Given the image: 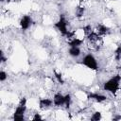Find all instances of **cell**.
Here are the masks:
<instances>
[{"instance_id": "obj_1", "label": "cell", "mask_w": 121, "mask_h": 121, "mask_svg": "<svg viewBox=\"0 0 121 121\" xmlns=\"http://www.w3.org/2000/svg\"><path fill=\"white\" fill-rule=\"evenodd\" d=\"M120 82H121V74L116 73L103 81L102 90L104 92H106L107 94H110L112 96L118 91L121 90L120 89Z\"/></svg>"}, {"instance_id": "obj_2", "label": "cell", "mask_w": 121, "mask_h": 121, "mask_svg": "<svg viewBox=\"0 0 121 121\" xmlns=\"http://www.w3.org/2000/svg\"><path fill=\"white\" fill-rule=\"evenodd\" d=\"M79 63L83 67H85V69H88V70H90L92 72H98L99 71V68H100L99 67L98 59L93 53H87V54H85L81 58Z\"/></svg>"}, {"instance_id": "obj_3", "label": "cell", "mask_w": 121, "mask_h": 121, "mask_svg": "<svg viewBox=\"0 0 121 121\" xmlns=\"http://www.w3.org/2000/svg\"><path fill=\"white\" fill-rule=\"evenodd\" d=\"M35 24V21L32 17V15L30 14H23L19 21H18V25H19V27L23 30V31H26V30H29L31 28V26Z\"/></svg>"}, {"instance_id": "obj_4", "label": "cell", "mask_w": 121, "mask_h": 121, "mask_svg": "<svg viewBox=\"0 0 121 121\" xmlns=\"http://www.w3.org/2000/svg\"><path fill=\"white\" fill-rule=\"evenodd\" d=\"M68 55L71 58H78L82 55L81 46H68Z\"/></svg>"}, {"instance_id": "obj_5", "label": "cell", "mask_w": 121, "mask_h": 121, "mask_svg": "<svg viewBox=\"0 0 121 121\" xmlns=\"http://www.w3.org/2000/svg\"><path fill=\"white\" fill-rule=\"evenodd\" d=\"M8 72H6L4 69H2L1 70V72H0V81H1V83H4L5 81H7L8 80Z\"/></svg>"}, {"instance_id": "obj_6", "label": "cell", "mask_w": 121, "mask_h": 121, "mask_svg": "<svg viewBox=\"0 0 121 121\" xmlns=\"http://www.w3.org/2000/svg\"><path fill=\"white\" fill-rule=\"evenodd\" d=\"M114 1H117V0H114Z\"/></svg>"}]
</instances>
